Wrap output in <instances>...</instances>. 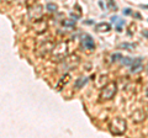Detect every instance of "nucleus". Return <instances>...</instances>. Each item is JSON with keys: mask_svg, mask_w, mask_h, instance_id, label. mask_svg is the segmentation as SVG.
Wrapping results in <instances>:
<instances>
[{"mask_svg": "<svg viewBox=\"0 0 148 138\" xmlns=\"http://www.w3.org/2000/svg\"><path fill=\"white\" fill-rule=\"evenodd\" d=\"M127 130V122L125 118L115 117L109 125V131L114 136H121Z\"/></svg>", "mask_w": 148, "mask_h": 138, "instance_id": "f257e3e1", "label": "nucleus"}, {"mask_svg": "<svg viewBox=\"0 0 148 138\" xmlns=\"http://www.w3.org/2000/svg\"><path fill=\"white\" fill-rule=\"evenodd\" d=\"M116 93H117V84L116 83H114V81L108 83L100 93V100L101 101L111 100L115 95H116Z\"/></svg>", "mask_w": 148, "mask_h": 138, "instance_id": "f03ea898", "label": "nucleus"}, {"mask_svg": "<svg viewBox=\"0 0 148 138\" xmlns=\"http://www.w3.org/2000/svg\"><path fill=\"white\" fill-rule=\"evenodd\" d=\"M68 56V43L67 42H59L52 49V58L56 61H63Z\"/></svg>", "mask_w": 148, "mask_h": 138, "instance_id": "7ed1b4c3", "label": "nucleus"}, {"mask_svg": "<svg viewBox=\"0 0 148 138\" xmlns=\"http://www.w3.org/2000/svg\"><path fill=\"white\" fill-rule=\"evenodd\" d=\"M61 66H59V68H61V70L66 72V70H72V69H75L78 67V64H79L80 59L78 56H75V54H71V56H68L63 59V61H61Z\"/></svg>", "mask_w": 148, "mask_h": 138, "instance_id": "20e7f679", "label": "nucleus"}, {"mask_svg": "<svg viewBox=\"0 0 148 138\" xmlns=\"http://www.w3.org/2000/svg\"><path fill=\"white\" fill-rule=\"evenodd\" d=\"M42 15H43V8L38 5V4H36V5L31 6L29 9V16L31 20H40L42 19Z\"/></svg>", "mask_w": 148, "mask_h": 138, "instance_id": "39448f33", "label": "nucleus"}, {"mask_svg": "<svg viewBox=\"0 0 148 138\" xmlns=\"http://www.w3.org/2000/svg\"><path fill=\"white\" fill-rule=\"evenodd\" d=\"M82 44L83 47L88 51H94L95 49V43H94V40L89 33H83L82 35Z\"/></svg>", "mask_w": 148, "mask_h": 138, "instance_id": "423d86ee", "label": "nucleus"}, {"mask_svg": "<svg viewBox=\"0 0 148 138\" xmlns=\"http://www.w3.org/2000/svg\"><path fill=\"white\" fill-rule=\"evenodd\" d=\"M53 47H54V44L52 43V42H45V43H42L40 46V48L37 49V54H38L40 57H45L46 54H47L49 51H52L53 49Z\"/></svg>", "mask_w": 148, "mask_h": 138, "instance_id": "0eeeda50", "label": "nucleus"}, {"mask_svg": "<svg viewBox=\"0 0 148 138\" xmlns=\"http://www.w3.org/2000/svg\"><path fill=\"white\" fill-rule=\"evenodd\" d=\"M46 29H47V22H46L45 20L40 19V20H36L35 24H34V31L36 32V33H42V32L46 31Z\"/></svg>", "mask_w": 148, "mask_h": 138, "instance_id": "6e6552de", "label": "nucleus"}, {"mask_svg": "<svg viewBox=\"0 0 148 138\" xmlns=\"http://www.w3.org/2000/svg\"><path fill=\"white\" fill-rule=\"evenodd\" d=\"M71 78H72V77H71V74H69V73H64V75L61 78V80L58 81L57 86H56V88H57V91H62L64 86H66L68 83H69Z\"/></svg>", "mask_w": 148, "mask_h": 138, "instance_id": "1a4fd4ad", "label": "nucleus"}, {"mask_svg": "<svg viewBox=\"0 0 148 138\" xmlns=\"http://www.w3.org/2000/svg\"><path fill=\"white\" fill-rule=\"evenodd\" d=\"M142 61H143V58H141V57L135 58V61H133L132 66H131V73H138V72L142 70L143 69Z\"/></svg>", "mask_w": 148, "mask_h": 138, "instance_id": "9d476101", "label": "nucleus"}, {"mask_svg": "<svg viewBox=\"0 0 148 138\" xmlns=\"http://www.w3.org/2000/svg\"><path fill=\"white\" fill-rule=\"evenodd\" d=\"M145 118H146V113L143 112V110H137V111H135L132 113V121L136 122V123L142 122Z\"/></svg>", "mask_w": 148, "mask_h": 138, "instance_id": "9b49d317", "label": "nucleus"}, {"mask_svg": "<svg viewBox=\"0 0 148 138\" xmlns=\"http://www.w3.org/2000/svg\"><path fill=\"white\" fill-rule=\"evenodd\" d=\"M95 30L98 32H109L111 30V25L108 24V22H100L95 26Z\"/></svg>", "mask_w": 148, "mask_h": 138, "instance_id": "f8f14e48", "label": "nucleus"}, {"mask_svg": "<svg viewBox=\"0 0 148 138\" xmlns=\"http://www.w3.org/2000/svg\"><path fill=\"white\" fill-rule=\"evenodd\" d=\"M86 83H88V78L86 77H79L75 80V83H74V86H75V89H80L86 84Z\"/></svg>", "mask_w": 148, "mask_h": 138, "instance_id": "ddd939ff", "label": "nucleus"}, {"mask_svg": "<svg viewBox=\"0 0 148 138\" xmlns=\"http://www.w3.org/2000/svg\"><path fill=\"white\" fill-rule=\"evenodd\" d=\"M136 43H128V42H123L119 46V48H121V49H126V51H132V49H135L136 48Z\"/></svg>", "mask_w": 148, "mask_h": 138, "instance_id": "4468645a", "label": "nucleus"}, {"mask_svg": "<svg viewBox=\"0 0 148 138\" xmlns=\"http://www.w3.org/2000/svg\"><path fill=\"white\" fill-rule=\"evenodd\" d=\"M62 25L66 26V27H69V29H73L75 26V20L74 19H66L62 21Z\"/></svg>", "mask_w": 148, "mask_h": 138, "instance_id": "2eb2a0df", "label": "nucleus"}, {"mask_svg": "<svg viewBox=\"0 0 148 138\" xmlns=\"http://www.w3.org/2000/svg\"><path fill=\"white\" fill-rule=\"evenodd\" d=\"M133 61H135V58H131V57H122L121 58V63L123 66H128V67L132 66Z\"/></svg>", "mask_w": 148, "mask_h": 138, "instance_id": "dca6fc26", "label": "nucleus"}, {"mask_svg": "<svg viewBox=\"0 0 148 138\" xmlns=\"http://www.w3.org/2000/svg\"><path fill=\"white\" fill-rule=\"evenodd\" d=\"M46 9H47L48 11H51V12H56L57 11V5L53 4V3H48L47 5H46Z\"/></svg>", "mask_w": 148, "mask_h": 138, "instance_id": "f3484780", "label": "nucleus"}, {"mask_svg": "<svg viewBox=\"0 0 148 138\" xmlns=\"http://www.w3.org/2000/svg\"><path fill=\"white\" fill-rule=\"evenodd\" d=\"M106 1H108V8L110 10H114V11L117 10V6H116V4H115L114 0H106Z\"/></svg>", "mask_w": 148, "mask_h": 138, "instance_id": "a211bd4d", "label": "nucleus"}, {"mask_svg": "<svg viewBox=\"0 0 148 138\" xmlns=\"http://www.w3.org/2000/svg\"><path fill=\"white\" fill-rule=\"evenodd\" d=\"M121 53H114L111 54V62H117V61H121Z\"/></svg>", "mask_w": 148, "mask_h": 138, "instance_id": "6ab92c4d", "label": "nucleus"}, {"mask_svg": "<svg viewBox=\"0 0 148 138\" xmlns=\"http://www.w3.org/2000/svg\"><path fill=\"white\" fill-rule=\"evenodd\" d=\"M116 31L117 32H121L122 31V25H125V20H119L117 22H116Z\"/></svg>", "mask_w": 148, "mask_h": 138, "instance_id": "aec40b11", "label": "nucleus"}, {"mask_svg": "<svg viewBox=\"0 0 148 138\" xmlns=\"http://www.w3.org/2000/svg\"><path fill=\"white\" fill-rule=\"evenodd\" d=\"M131 14H132L131 9H125L123 10V15H131Z\"/></svg>", "mask_w": 148, "mask_h": 138, "instance_id": "412c9836", "label": "nucleus"}, {"mask_svg": "<svg viewBox=\"0 0 148 138\" xmlns=\"http://www.w3.org/2000/svg\"><path fill=\"white\" fill-rule=\"evenodd\" d=\"M132 15L135 16V17H137L138 20H141V19H142V16H141V15H140V14H138V12H132Z\"/></svg>", "mask_w": 148, "mask_h": 138, "instance_id": "4be33fe9", "label": "nucleus"}, {"mask_svg": "<svg viewBox=\"0 0 148 138\" xmlns=\"http://www.w3.org/2000/svg\"><path fill=\"white\" fill-rule=\"evenodd\" d=\"M142 35H143V36H146V37L148 38V31H146V30H143V31H142Z\"/></svg>", "mask_w": 148, "mask_h": 138, "instance_id": "5701e85b", "label": "nucleus"}, {"mask_svg": "<svg viewBox=\"0 0 148 138\" xmlns=\"http://www.w3.org/2000/svg\"><path fill=\"white\" fill-rule=\"evenodd\" d=\"M99 5H100L101 8H103V10H104V9H105V4H104L103 1H101V0H100V1H99Z\"/></svg>", "mask_w": 148, "mask_h": 138, "instance_id": "b1692460", "label": "nucleus"}, {"mask_svg": "<svg viewBox=\"0 0 148 138\" xmlns=\"http://www.w3.org/2000/svg\"><path fill=\"white\" fill-rule=\"evenodd\" d=\"M146 94H147V96H148V86H147V89H146Z\"/></svg>", "mask_w": 148, "mask_h": 138, "instance_id": "393cba45", "label": "nucleus"}]
</instances>
